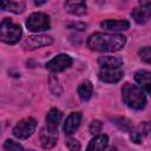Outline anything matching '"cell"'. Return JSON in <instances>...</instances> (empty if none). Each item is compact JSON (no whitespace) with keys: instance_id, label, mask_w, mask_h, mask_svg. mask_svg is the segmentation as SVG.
Returning a JSON list of instances; mask_svg holds the SVG:
<instances>
[{"instance_id":"14","label":"cell","mask_w":151,"mask_h":151,"mask_svg":"<svg viewBox=\"0 0 151 151\" xmlns=\"http://www.w3.org/2000/svg\"><path fill=\"white\" fill-rule=\"evenodd\" d=\"M109 144V138L106 134H98L91 139L87 151H103Z\"/></svg>"},{"instance_id":"18","label":"cell","mask_w":151,"mask_h":151,"mask_svg":"<svg viewBox=\"0 0 151 151\" xmlns=\"http://www.w3.org/2000/svg\"><path fill=\"white\" fill-rule=\"evenodd\" d=\"M67 12L76 15H83L86 13V5L84 1H67L65 4Z\"/></svg>"},{"instance_id":"23","label":"cell","mask_w":151,"mask_h":151,"mask_svg":"<svg viewBox=\"0 0 151 151\" xmlns=\"http://www.w3.org/2000/svg\"><path fill=\"white\" fill-rule=\"evenodd\" d=\"M101 127H103V125L99 120H93L90 125V132L92 134H98L101 131Z\"/></svg>"},{"instance_id":"25","label":"cell","mask_w":151,"mask_h":151,"mask_svg":"<svg viewBox=\"0 0 151 151\" xmlns=\"http://www.w3.org/2000/svg\"><path fill=\"white\" fill-rule=\"evenodd\" d=\"M67 27L83 31V29H85V28H86V25H85V24H83V22H71V24H68V25H67Z\"/></svg>"},{"instance_id":"7","label":"cell","mask_w":151,"mask_h":151,"mask_svg":"<svg viewBox=\"0 0 151 151\" xmlns=\"http://www.w3.org/2000/svg\"><path fill=\"white\" fill-rule=\"evenodd\" d=\"M53 42V39L48 35H32L28 37L24 41V48L25 50H35L42 46L51 45Z\"/></svg>"},{"instance_id":"19","label":"cell","mask_w":151,"mask_h":151,"mask_svg":"<svg viewBox=\"0 0 151 151\" xmlns=\"http://www.w3.org/2000/svg\"><path fill=\"white\" fill-rule=\"evenodd\" d=\"M92 91H93V86H92V83L90 80H85L83 81L79 87H78V94H79V98L83 100V101H87L91 96H92Z\"/></svg>"},{"instance_id":"12","label":"cell","mask_w":151,"mask_h":151,"mask_svg":"<svg viewBox=\"0 0 151 151\" xmlns=\"http://www.w3.org/2000/svg\"><path fill=\"white\" fill-rule=\"evenodd\" d=\"M98 64L101 68H120L123 65V59L120 57H112V55H104L99 57Z\"/></svg>"},{"instance_id":"15","label":"cell","mask_w":151,"mask_h":151,"mask_svg":"<svg viewBox=\"0 0 151 151\" xmlns=\"http://www.w3.org/2000/svg\"><path fill=\"white\" fill-rule=\"evenodd\" d=\"M150 76H151L150 72L149 71H145V70L138 71L134 74V79H136L137 84L140 86V88L145 93H149L150 92Z\"/></svg>"},{"instance_id":"1","label":"cell","mask_w":151,"mask_h":151,"mask_svg":"<svg viewBox=\"0 0 151 151\" xmlns=\"http://www.w3.org/2000/svg\"><path fill=\"white\" fill-rule=\"evenodd\" d=\"M126 38L116 33H94L87 40V46L92 51L98 52H114L124 47Z\"/></svg>"},{"instance_id":"26","label":"cell","mask_w":151,"mask_h":151,"mask_svg":"<svg viewBox=\"0 0 151 151\" xmlns=\"http://www.w3.org/2000/svg\"><path fill=\"white\" fill-rule=\"evenodd\" d=\"M131 139H132V142H134V143H142L143 136H142L140 132H132V133H131Z\"/></svg>"},{"instance_id":"5","label":"cell","mask_w":151,"mask_h":151,"mask_svg":"<svg viewBox=\"0 0 151 151\" xmlns=\"http://www.w3.org/2000/svg\"><path fill=\"white\" fill-rule=\"evenodd\" d=\"M26 26L32 32L48 29L50 28V18L47 14L41 13V12L33 13L28 17V19L26 21Z\"/></svg>"},{"instance_id":"27","label":"cell","mask_w":151,"mask_h":151,"mask_svg":"<svg viewBox=\"0 0 151 151\" xmlns=\"http://www.w3.org/2000/svg\"><path fill=\"white\" fill-rule=\"evenodd\" d=\"M44 4H45V1H35L37 6H40V5H44Z\"/></svg>"},{"instance_id":"17","label":"cell","mask_w":151,"mask_h":151,"mask_svg":"<svg viewBox=\"0 0 151 151\" xmlns=\"http://www.w3.org/2000/svg\"><path fill=\"white\" fill-rule=\"evenodd\" d=\"M25 7L26 5L22 1H0V8L15 14L22 13L25 11Z\"/></svg>"},{"instance_id":"13","label":"cell","mask_w":151,"mask_h":151,"mask_svg":"<svg viewBox=\"0 0 151 151\" xmlns=\"http://www.w3.org/2000/svg\"><path fill=\"white\" fill-rule=\"evenodd\" d=\"M100 26L107 31H125L130 27V24L126 20H105Z\"/></svg>"},{"instance_id":"6","label":"cell","mask_w":151,"mask_h":151,"mask_svg":"<svg viewBox=\"0 0 151 151\" xmlns=\"http://www.w3.org/2000/svg\"><path fill=\"white\" fill-rule=\"evenodd\" d=\"M72 65V58L67 54H58L46 64V67L52 72H63Z\"/></svg>"},{"instance_id":"10","label":"cell","mask_w":151,"mask_h":151,"mask_svg":"<svg viewBox=\"0 0 151 151\" xmlns=\"http://www.w3.org/2000/svg\"><path fill=\"white\" fill-rule=\"evenodd\" d=\"M140 4H142V7L134 8L132 11V17L138 24H144L150 18V6H151V4L150 2H140Z\"/></svg>"},{"instance_id":"11","label":"cell","mask_w":151,"mask_h":151,"mask_svg":"<svg viewBox=\"0 0 151 151\" xmlns=\"http://www.w3.org/2000/svg\"><path fill=\"white\" fill-rule=\"evenodd\" d=\"M61 117H63V113L59 110H57V109L50 110V112L46 116V126H47V130H50L52 132H55L57 129H58V125H59V123L61 120Z\"/></svg>"},{"instance_id":"16","label":"cell","mask_w":151,"mask_h":151,"mask_svg":"<svg viewBox=\"0 0 151 151\" xmlns=\"http://www.w3.org/2000/svg\"><path fill=\"white\" fill-rule=\"evenodd\" d=\"M40 140H41V145L44 149H51L57 143V136L55 132H52L50 130H45L42 129L40 132Z\"/></svg>"},{"instance_id":"28","label":"cell","mask_w":151,"mask_h":151,"mask_svg":"<svg viewBox=\"0 0 151 151\" xmlns=\"http://www.w3.org/2000/svg\"><path fill=\"white\" fill-rule=\"evenodd\" d=\"M29 151H33V150H29Z\"/></svg>"},{"instance_id":"8","label":"cell","mask_w":151,"mask_h":151,"mask_svg":"<svg viewBox=\"0 0 151 151\" xmlns=\"http://www.w3.org/2000/svg\"><path fill=\"white\" fill-rule=\"evenodd\" d=\"M124 73L120 68H101L98 77L104 83H117L123 78Z\"/></svg>"},{"instance_id":"20","label":"cell","mask_w":151,"mask_h":151,"mask_svg":"<svg viewBox=\"0 0 151 151\" xmlns=\"http://www.w3.org/2000/svg\"><path fill=\"white\" fill-rule=\"evenodd\" d=\"M4 149L6 151H24L22 146L19 143H17V142H14L12 139H7L4 143Z\"/></svg>"},{"instance_id":"24","label":"cell","mask_w":151,"mask_h":151,"mask_svg":"<svg viewBox=\"0 0 151 151\" xmlns=\"http://www.w3.org/2000/svg\"><path fill=\"white\" fill-rule=\"evenodd\" d=\"M66 145H67V147H68L71 151H78V150L80 149L79 142H78L77 139H74V138H68V139L66 140Z\"/></svg>"},{"instance_id":"2","label":"cell","mask_w":151,"mask_h":151,"mask_svg":"<svg viewBox=\"0 0 151 151\" xmlns=\"http://www.w3.org/2000/svg\"><path fill=\"white\" fill-rule=\"evenodd\" d=\"M122 96H123V100L124 103L134 110H142L144 109L145 104H146V97L145 93L143 92V90L136 85H131V84H125L123 86L122 90Z\"/></svg>"},{"instance_id":"4","label":"cell","mask_w":151,"mask_h":151,"mask_svg":"<svg viewBox=\"0 0 151 151\" xmlns=\"http://www.w3.org/2000/svg\"><path fill=\"white\" fill-rule=\"evenodd\" d=\"M37 126V122L32 117L24 118L18 122V124L13 129V134L19 139H26L34 132Z\"/></svg>"},{"instance_id":"9","label":"cell","mask_w":151,"mask_h":151,"mask_svg":"<svg viewBox=\"0 0 151 151\" xmlns=\"http://www.w3.org/2000/svg\"><path fill=\"white\" fill-rule=\"evenodd\" d=\"M81 122V113L80 112H72L64 123V132L66 134H72L80 125Z\"/></svg>"},{"instance_id":"22","label":"cell","mask_w":151,"mask_h":151,"mask_svg":"<svg viewBox=\"0 0 151 151\" xmlns=\"http://www.w3.org/2000/svg\"><path fill=\"white\" fill-rule=\"evenodd\" d=\"M139 55H140V58L145 61V63H150V59H151V51H150V47L149 46H146V47H144V48H142L140 51H139Z\"/></svg>"},{"instance_id":"3","label":"cell","mask_w":151,"mask_h":151,"mask_svg":"<svg viewBox=\"0 0 151 151\" xmlns=\"http://www.w3.org/2000/svg\"><path fill=\"white\" fill-rule=\"evenodd\" d=\"M22 31L21 27L14 24L11 19H4L0 24V40L5 44L14 45L21 38Z\"/></svg>"},{"instance_id":"21","label":"cell","mask_w":151,"mask_h":151,"mask_svg":"<svg viewBox=\"0 0 151 151\" xmlns=\"http://www.w3.org/2000/svg\"><path fill=\"white\" fill-rule=\"evenodd\" d=\"M50 87L52 90V92L55 94V96H60L61 94V87L59 85V80L54 77V76H51L50 77Z\"/></svg>"}]
</instances>
